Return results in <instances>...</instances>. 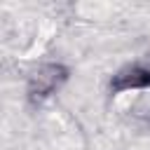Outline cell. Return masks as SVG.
Wrapping results in <instances>:
<instances>
[{"mask_svg": "<svg viewBox=\"0 0 150 150\" xmlns=\"http://www.w3.org/2000/svg\"><path fill=\"white\" fill-rule=\"evenodd\" d=\"M143 87H150V73L148 70H141V68H129L124 73H120L112 82V89L115 91H127V89H143Z\"/></svg>", "mask_w": 150, "mask_h": 150, "instance_id": "obj_2", "label": "cell"}, {"mask_svg": "<svg viewBox=\"0 0 150 150\" xmlns=\"http://www.w3.org/2000/svg\"><path fill=\"white\" fill-rule=\"evenodd\" d=\"M66 68L63 66H59V63H47V66H40L35 73H33V77H30V82H28V94H30V98H47L49 94H54L59 87H61V82L66 80Z\"/></svg>", "mask_w": 150, "mask_h": 150, "instance_id": "obj_1", "label": "cell"}]
</instances>
